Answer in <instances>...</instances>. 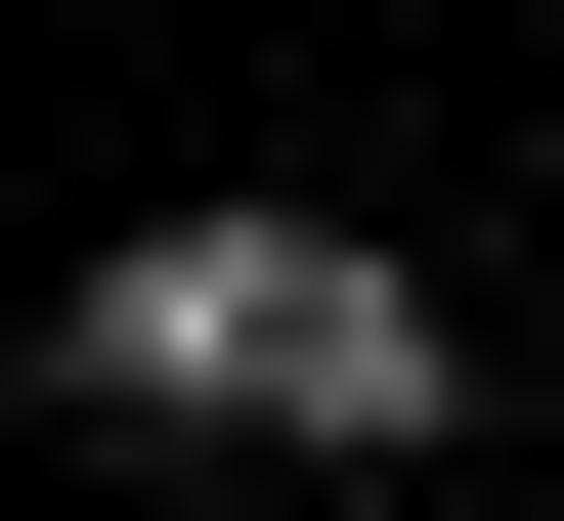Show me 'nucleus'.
Returning <instances> with one entry per match:
<instances>
[{
  "mask_svg": "<svg viewBox=\"0 0 564 521\" xmlns=\"http://www.w3.org/2000/svg\"><path fill=\"white\" fill-rule=\"evenodd\" d=\"M44 348L131 391V435H304V478H391L434 391H478V348H434V261H391V218H131V261L44 304Z\"/></svg>",
  "mask_w": 564,
  "mask_h": 521,
  "instance_id": "nucleus-1",
  "label": "nucleus"
}]
</instances>
